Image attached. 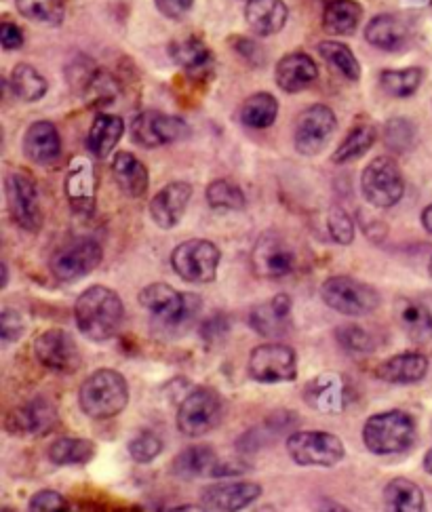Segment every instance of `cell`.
I'll list each match as a JSON object with an SVG mask.
<instances>
[{
	"label": "cell",
	"mask_w": 432,
	"mask_h": 512,
	"mask_svg": "<svg viewBox=\"0 0 432 512\" xmlns=\"http://www.w3.org/2000/svg\"><path fill=\"white\" fill-rule=\"evenodd\" d=\"M74 319L85 338L93 342H106L119 336L125 304L121 295L104 285H93L85 289L74 304Z\"/></svg>",
	"instance_id": "obj_1"
},
{
	"label": "cell",
	"mask_w": 432,
	"mask_h": 512,
	"mask_svg": "<svg viewBox=\"0 0 432 512\" xmlns=\"http://www.w3.org/2000/svg\"><path fill=\"white\" fill-rule=\"evenodd\" d=\"M129 403V384L123 373L97 369L78 388V405L91 420H112L121 416Z\"/></svg>",
	"instance_id": "obj_2"
},
{
	"label": "cell",
	"mask_w": 432,
	"mask_h": 512,
	"mask_svg": "<svg viewBox=\"0 0 432 512\" xmlns=\"http://www.w3.org/2000/svg\"><path fill=\"white\" fill-rule=\"evenodd\" d=\"M416 439V420L401 409L376 413L363 426V443L376 456L403 454V451L414 447Z\"/></svg>",
	"instance_id": "obj_3"
},
{
	"label": "cell",
	"mask_w": 432,
	"mask_h": 512,
	"mask_svg": "<svg viewBox=\"0 0 432 512\" xmlns=\"http://www.w3.org/2000/svg\"><path fill=\"white\" fill-rule=\"evenodd\" d=\"M224 399L215 388L199 386L180 403L178 409V430L190 439H199L222 422Z\"/></svg>",
	"instance_id": "obj_4"
},
{
	"label": "cell",
	"mask_w": 432,
	"mask_h": 512,
	"mask_svg": "<svg viewBox=\"0 0 432 512\" xmlns=\"http://www.w3.org/2000/svg\"><path fill=\"white\" fill-rule=\"evenodd\" d=\"M321 300L346 317H365L380 308V293L359 279L352 277H329L321 285Z\"/></svg>",
	"instance_id": "obj_5"
},
{
	"label": "cell",
	"mask_w": 432,
	"mask_h": 512,
	"mask_svg": "<svg viewBox=\"0 0 432 512\" xmlns=\"http://www.w3.org/2000/svg\"><path fill=\"white\" fill-rule=\"evenodd\" d=\"M222 251L207 239H190L171 253V266L180 279L196 285L213 283L218 277Z\"/></svg>",
	"instance_id": "obj_6"
},
{
	"label": "cell",
	"mask_w": 432,
	"mask_h": 512,
	"mask_svg": "<svg viewBox=\"0 0 432 512\" xmlns=\"http://www.w3.org/2000/svg\"><path fill=\"white\" fill-rule=\"evenodd\" d=\"M287 454L298 466L331 468L344 460L346 447L338 435L323 430L293 432L287 439Z\"/></svg>",
	"instance_id": "obj_7"
},
{
	"label": "cell",
	"mask_w": 432,
	"mask_h": 512,
	"mask_svg": "<svg viewBox=\"0 0 432 512\" xmlns=\"http://www.w3.org/2000/svg\"><path fill=\"white\" fill-rule=\"evenodd\" d=\"M251 266L262 279H285L298 268V251L281 232L268 230L253 245Z\"/></svg>",
	"instance_id": "obj_8"
},
{
	"label": "cell",
	"mask_w": 432,
	"mask_h": 512,
	"mask_svg": "<svg viewBox=\"0 0 432 512\" xmlns=\"http://www.w3.org/2000/svg\"><path fill=\"white\" fill-rule=\"evenodd\" d=\"M361 190L373 207H395L405 194V180L397 161L390 156L373 159L361 175Z\"/></svg>",
	"instance_id": "obj_9"
},
{
	"label": "cell",
	"mask_w": 432,
	"mask_h": 512,
	"mask_svg": "<svg viewBox=\"0 0 432 512\" xmlns=\"http://www.w3.org/2000/svg\"><path fill=\"white\" fill-rule=\"evenodd\" d=\"M249 378L260 384H283L298 380V357L291 346L262 344L253 348L247 363Z\"/></svg>",
	"instance_id": "obj_10"
},
{
	"label": "cell",
	"mask_w": 432,
	"mask_h": 512,
	"mask_svg": "<svg viewBox=\"0 0 432 512\" xmlns=\"http://www.w3.org/2000/svg\"><path fill=\"white\" fill-rule=\"evenodd\" d=\"M140 304L165 325H182L199 308V298L180 293L167 283H152L140 291Z\"/></svg>",
	"instance_id": "obj_11"
},
{
	"label": "cell",
	"mask_w": 432,
	"mask_h": 512,
	"mask_svg": "<svg viewBox=\"0 0 432 512\" xmlns=\"http://www.w3.org/2000/svg\"><path fill=\"white\" fill-rule=\"evenodd\" d=\"M5 192H7V205L13 222L26 230V232H38L43 226V207L41 196H38L36 182L28 173L11 171L5 180Z\"/></svg>",
	"instance_id": "obj_12"
},
{
	"label": "cell",
	"mask_w": 432,
	"mask_h": 512,
	"mask_svg": "<svg viewBox=\"0 0 432 512\" xmlns=\"http://www.w3.org/2000/svg\"><path fill=\"white\" fill-rule=\"evenodd\" d=\"M190 127L180 116L163 114L159 110H146L133 118L131 137L142 148H159L184 140Z\"/></svg>",
	"instance_id": "obj_13"
},
{
	"label": "cell",
	"mask_w": 432,
	"mask_h": 512,
	"mask_svg": "<svg viewBox=\"0 0 432 512\" xmlns=\"http://www.w3.org/2000/svg\"><path fill=\"white\" fill-rule=\"evenodd\" d=\"M102 260L104 251L100 243H95L91 239H81L62 247L60 251H55L49 268L57 281L70 283L87 277V274H91L102 264Z\"/></svg>",
	"instance_id": "obj_14"
},
{
	"label": "cell",
	"mask_w": 432,
	"mask_h": 512,
	"mask_svg": "<svg viewBox=\"0 0 432 512\" xmlns=\"http://www.w3.org/2000/svg\"><path fill=\"white\" fill-rule=\"evenodd\" d=\"M34 354L38 363L55 373H76L83 365L81 350L74 338L64 329H47L34 342Z\"/></svg>",
	"instance_id": "obj_15"
},
{
	"label": "cell",
	"mask_w": 432,
	"mask_h": 512,
	"mask_svg": "<svg viewBox=\"0 0 432 512\" xmlns=\"http://www.w3.org/2000/svg\"><path fill=\"white\" fill-rule=\"evenodd\" d=\"M336 127H338V118L329 106L317 104V106L306 108L298 116L296 131H293L296 150L306 156L319 154L329 144Z\"/></svg>",
	"instance_id": "obj_16"
},
{
	"label": "cell",
	"mask_w": 432,
	"mask_h": 512,
	"mask_svg": "<svg viewBox=\"0 0 432 512\" xmlns=\"http://www.w3.org/2000/svg\"><path fill=\"white\" fill-rule=\"evenodd\" d=\"M57 424V407L45 397H36L9 413L7 430L13 435L43 437Z\"/></svg>",
	"instance_id": "obj_17"
},
{
	"label": "cell",
	"mask_w": 432,
	"mask_h": 512,
	"mask_svg": "<svg viewBox=\"0 0 432 512\" xmlns=\"http://www.w3.org/2000/svg\"><path fill=\"white\" fill-rule=\"evenodd\" d=\"M190 199H192V186L188 182L167 184L165 188L156 192L150 201L152 222L163 230L175 228L182 222Z\"/></svg>",
	"instance_id": "obj_18"
},
{
	"label": "cell",
	"mask_w": 432,
	"mask_h": 512,
	"mask_svg": "<svg viewBox=\"0 0 432 512\" xmlns=\"http://www.w3.org/2000/svg\"><path fill=\"white\" fill-rule=\"evenodd\" d=\"M262 496V485L253 481L213 483L203 489V502L220 512H241Z\"/></svg>",
	"instance_id": "obj_19"
},
{
	"label": "cell",
	"mask_w": 432,
	"mask_h": 512,
	"mask_svg": "<svg viewBox=\"0 0 432 512\" xmlns=\"http://www.w3.org/2000/svg\"><path fill=\"white\" fill-rule=\"evenodd\" d=\"M291 298L287 293L274 295L272 300L262 302L249 312V325L264 338H283L291 329Z\"/></svg>",
	"instance_id": "obj_20"
},
{
	"label": "cell",
	"mask_w": 432,
	"mask_h": 512,
	"mask_svg": "<svg viewBox=\"0 0 432 512\" xmlns=\"http://www.w3.org/2000/svg\"><path fill=\"white\" fill-rule=\"evenodd\" d=\"M95 169L87 156H74L66 173V196L70 207L81 213L91 215L95 209Z\"/></svg>",
	"instance_id": "obj_21"
},
{
	"label": "cell",
	"mask_w": 432,
	"mask_h": 512,
	"mask_svg": "<svg viewBox=\"0 0 432 512\" xmlns=\"http://www.w3.org/2000/svg\"><path fill=\"white\" fill-rule=\"evenodd\" d=\"M346 382L338 373H323V376L312 378L302 388V399L306 405L314 411L329 413V416H336L342 413L346 407Z\"/></svg>",
	"instance_id": "obj_22"
},
{
	"label": "cell",
	"mask_w": 432,
	"mask_h": 512,
	"mask_svg": "<svg viewBox=\"0 0 432 512\" xmlns=\"http://www.w3.org/2000/svg\"><path fill=\"white\" fill-rule=\"evenodd\" d=\"M428 357L422 352H401L395 354V357L386 359L378 371L376 376L382 382L388 384H397V386H411V384H418L426 378L428 373Z\"/></svg>",
	"instance_id": "obj_23"
},
{
	"label": "cell",
	"mask_w": 432,
	"mask_h": 512,
	"mask_svg": "<svg viewBox=\"0 0 432 512\" xmlns=\"http://www.w3.org/2000/svg\"><path fill=\"white\" fill-rule=\"evenodd\" d=\"M319 76L317 62L302 51L289 53L285 55L281 62L277 64V72H274V78H277V85L285 93H298L310 87Z\"/></svg>",
	"instance_id": "obj_24"
},
{
	"label": "cell",
	"mask_w": 432,
	"mask_h": 512,
	"mask_svg": "<svg viewBox=\"0 0 432 512\" xmlns=\"http://www.w3.org/2000/svg\"><path fill=\"white\" fill-rule=\"evenodd\" d=\"M24 152L28 161L36 165H53L62 154V140L55 125L49 121H38L28 127L24 135Z\"/></svg>",
	"instance_id": "obj_25"
},
{
	"label": "cell",
	"mask_w": 432,
	"mask_h": 512,
	"mask_svg": "<svg viewBox=\"0 0 432 512\" xmlns=\"http://www.w3.org/2000/svg\"><path fill=\"white\" fill-rule=\"evenodd\" d=\"M289 9L283 0H247L245 19L255 36H272L285 28Z\"/></svg>",
	"instance_id": "obj_26"
},
{
	"label": "cell",
	"mask_w": 432,
	"mask_h": 512,
	"mask_svg": "<svg viewBox=\"0 0 432 512\" xmlns=\"http://www.w3.org/2000/svg\"><path fill=\"white\" fill-rule=\"evenodd\" d=\"M169 53L173 57V62L194 78H205L207 74L213 72V64H215L213 53L201 38L196 36L180 38V41L171 43Z\"/></svg>",
	"instance_id": "obj_27"
},
{
	"label": "cell",
	"mask_w": 432,
	"mask_h": 512,
	"mask_svg": "<svg viewBox=\"0 0 432 512\" xmlns=\"http://www.w3.org/2000/svg\"><path fill=\"white\" fill-rule=\"evenodd\" d=\"M112 173H114L116 184H119V188L127 196H131V199H142V196L148 192V184H150L148 169L131 152H119L114 156Z\"/></svg>",
	"instance_id": "obj_28"
},
{
	"label": "cell",
	"mask_w": 432,
	"mask_h": 512,
	"mask_svg": "<svg viewBox=\"0 0 432 512\" xmlns=\"http://www.w3.org/2000/svg\"><path fill=\"white\" fill-rule=\"evenodd\" d=\"M395 317L411 342L426 344L432 340V312L424 304L401 298L395 306Z\"/></svg>",
	"instance_id": "obj_29"
},
{
	"label": "cell",
	"mask_w": 432,
	"mask_h": 512,
	"mask_svg": "<svg viewBox=\"0 0 432 512\" xmlns=\"http://www.w3.org/2000/svg\"><path fill=\"white\" fill-rule=\"evenodd\" d=\"M407 36H409V30H407L403 19H399L397 15H388V13L373 17L365 28L367 43L378 47V49H384V51H395V49L403 47Z\"/></svg>",
	"instance_id": "obj_30"
},
{
	"label": "cell",
	"mask_w": 432,
	"mask_h": 512,
	"mask_svg": "<svg viewBox=\"0 0 432 512\" xmlns=\"http://www.w3.org/2000/svg\"><path fill=\"white\" fill-rule=\"evenodd\" d=\"M125 133V123L121 116L114 114H100L95 116V121L87 135V148L91 150L97 159H106V156L121 142Z\"/></svg>",
	"instance_id": "obj_31"
},
{
	"label": "cell",
	"mask_w": 432,
	"mask_h": 512,
	"mask_svg": "<svg viewBox=\"0 0 432 512\" xmlns=\"http://www.w3.org/2000/svg\"><path fill=\"white\" fill-rule=\"evenodd\" d=\"M215 464H218V454L211 445H190L173 458L171 472L180 479H194L207 472L211 475Z\"/></svg>",
	"instance_id": "obj_32"
},
{
	"label": "cell",
	"mask_w": 432,
	"mask_h": 512,
	"mask_svg": "<svg viewBox=\"0 0 432 512\" xmlns=\"http://www.w3.org/2000/svg\"><path fill=\"white\" fill-rule=\"evenodd\" d=\"M384 510L386 512H426L424 491L418 483L409 479H392L384 487Z\"/></svg>",
	"instance_id": "obj_33"
},
{
	"label": "cell",
	"mask_w": 432,
	"mask_h": 512,
	"mask_svg": "<svg viewBox=\"0 0 432 512\" xmlns=\"http://www.w3.org/2000/svg\"><path fill=\"white\" fill-rule=\"evenodd\" d=\"M363 17V7L357 0H329L323 13V28L329 34L348 36L357 30Z\"/></svg>",
	"instance_id": "obj_34"
},
{
	"label": "cell",
	"mask_w": 432,
	"mask_h": 512,
	"mask_svg": "<svg viewBox=\"0 0 432 512\" xmlns=\"http://www.w3.org/2000/svg\"><path fill=\"white\" fill-rule=\"evenodd\" d=\"M279 114V102L270 93H253L239 110L241 121L251 129H268Z\"/></svg>",
	"instance_id": "obj_35"
},
{
	"label": "cell",
	"mask_w": 432,
	"mask_h": 512,
	"mask_svg": "<svg viewBox=\"0 0 432 512\" xmlns=\"http://www.w3.org/2000/svg\"><path fill=\"white\" fill-rule=\"evenodd\" d=\"M378 140V131L369 123H359L348 131V135L344 137V142L340 144V148L336 150V154L331 156L333 163L344 165L350 161H357L359 156H363L373 144Z\"/></svg>",
	"instance_id": "obj_36"
},
{
	"label": "cell",
	"mask_w": 432,
	"mask_h": 512,
	"mask_svg": "<svg viewBox=\"0 0 432 512\" xmlns=\"http://www.w3.org/2000/svg\"><path fill=\"white\" fill-rule=\"evenodd\" d=\"M95 456V443L89 439H74L62 437L51 443L49 447V460L55 466H76L87 464Z\"/></svg>",
	"instance_id": "obj_37"
},
{
	"label": "cell",
	"mask_w": 432,
	"mask_h": 512,
	"mask_svg": "<svg viewBox=\"0 0 432 512\" xmlns=\"http://www.w3.org/2000/svg\"><path fill=\"white\" fill-rule=\"evenodd\" d=\"M11 89L24 102H38L47 93V78L28 64H19L11 72Z\"/></svg>",
	"instance_id": "obj_38"
},
{
	"label": "cell",
	"mask_w": 432,
	"mask_h": 512,
	"mask_svg": "<svg viewBox=\"0 0 432 512\" xmlns=\"http://www.w3.org/2000/svg\"><path fill=\"white\" fill-rule=\"evenodd\" d=\"M15 7L26 19L47 26H60L66 17L64 0H15Z\"/></svg>",
	"instance_id": "obj_39"
},
{
	"label": "cell",
	"mask_w": 432,
	"mask_h": 512,
	"mask_svg": "<svg viewBox=\"0 0 432 512\" xmlns=\"http://www.w3.org/2000/svg\"><path fill=\"white\" fill-rule=\"evenodd\" d=\"M319 53L325 59L329 66H333L336 70H340L348 81H359L361 78V66L359 59L355 57V53L350 51L348 45L338 43V41H323L319 45Z\"/></svg>",
	"instance_id": "obj_40"
},
{
	"label": "cell",
	"mask_w": 432,
	"mask_h": 512,
	"mask_svg": "<svg viewBox=\"0 0 432 512\" xmlns=\"http://www.w3.org/2000/svg\"><path fill=\"white\" fill-rule=\"evenodd\" d=\"M424 72L420 68L405 70H384L380 74V85L390 97H409L414 95L422 85Z\"/></svg>",
	"instance_id": "obj_41"
},
{
	"label": "cell",
	"mask_w": 432,
	"mask_h": 512,
	"mask_svg": "<svg viewBox=\"0 0 432 512\" xmlns=\"http://www.w3.org/2000/svg\"><path fill=\"white\" fill-rule=\"evenodd\" d=\"M102 76H104V72L97 68L93 59H89L85 55L76 57L74 62L66 68L68 83L74 89V93H78V95H87V93L95 91L97 83L102 81Z\"/></svg>",
	"instance_id": "obj_42"
},
{
	"label": "cell",
	"mask_w": 432,
	"mask_h": 512,
	"mask_svg": "<svg viewBox=\"0 0 432 512\" xmlns=\"http://www.w3.org/2000/svg\"><path fill=\"white\" fill-rule=\"evenodd\" d=\"M207 203L213 209L241 211V209H245V194L237 184L230 180H213L207 186Z\"/></svg>",
	"instance_id": "obj_43"
},
{
	"label": "cell",
	"mask_w": 432,
	"mask_h": 512,
	"mask_svg": "<svg viewBox=\"0 0 432 512\" xmlns=\"http://www.w3.org/2000/svg\"><path fill=\"white\" fill-rule=\"evenodd\" d=\"M336 340L348 352H373L378 346L376 338H373V333H369L365 327L355 325V323L338 327Z\"/></svg>",
	"instance_id": "obj_44"
},
{
	"label": "cell",
	"mask_w": 432,
	"mask_h": 512,
	"mask_svg": "<svg viewBox=\"0 0 432 512\" xmlns=\"http://www.w3.org/2000/svg\"><path fill=\"white\" fill-rule=\"evenodd\" d=\"M127 447H129V456L137 464H150L152 460L161 456L163 441L159 439V435H154V432L146 430V432H140L137 437H133Z\"/></svg>",
	"instance_id": "obj_45"
},
{
	"label": "cell",
	"mask_w": 432,
	"mask_h": 512,
	"mask_svg": "<svg viewBox=\"0 0 432 512\" xmlns=\"http://www.w3.org/2000/svg\"><path fill=\"white\" fill-rule=\"evenodd\" d=\"M416 142V129L405 118H392L386 123V146L395 152H407Z\"/></svg>",
	"instance_id": "obj_46"
},
{
	"label": "cell",
	"mask_w": 432,
	"mask_h": 512,
	"mask_svg": "<svg viewBox=\"0 0 432 512\" xmlns=\"http://www.w3.org/2000/svg\"><path fill=\"white\" fill-rule=\"evenodd\" d=\"M327 230L338 245H350L355 241V222L342 207H333L327 215Z\"/></svg>",
	"instance_id": "obj_47"
},
{
	"label": "cell",
	"mask_w": 432,
	"mask_h": 512,
	"mask_svg": "<svg viewBox=\"0 0 432 512\" xmlns=\"http://www.w3.org/2000/svg\"><path fill=\"white\" fill-rule=\"evenodd\" d=\"M28 512H70V506L60 491L41 489L30 498Z\"/></svg>",
	"instance_id": "obj_48"
},
{
	"label": "cell",
	"mask_w": 432,
	"mask_h": 512,
	"mask_svg": "<svg viewBox=\"0 0 432 512\" xmlns=\"http://www.w3.org/2000/svg\"><path fill=\"white\" fill-rule=\"evenodd\" d=\"M24 331H26V323L22 319V314L17 310L5 308L3 314H0V336H3V344L17 342L24 336Z\"/></svg>",
	"instance_id": "obj_49"
},
{
	"label": "cell",
	"mask_w": 432,
	"mask_h": 512,
	"mask_svg": "<svg viewBox=\"0 0 432 512\" xmlns=\"http://www.w3.org/2000/svg\"><path fill=\"white\" fill-rule=\"evenodd\" d=\"M0 45H3L5 51H15L24 45V32L19 26L5 22L0 24Z\"/></svg>",
	"instance_id": "obj_50"
},
{
	"label": "cell",
	"mask_w": 432,
	"mask_h": 512,
	"mask_svg": "<svg viewBox=\"0 0 432 512\" xmlns=\"http://www.w3.org/2000/svg\"><path fill=\"white\" fill-rule=\"evenodd\" d=\"M159 9L169 19H182L194 5V0H154Z\"/></svg>",
	"instance_id": "obj_51"
},
{
	"label": "cell",
	"mask_w": 432,
	"mask_h": 512,
	"mask_svg": "<svg viewBox=\"0 0 432 512\" xmlns=\"http://www.w3.org/2000/svg\"><path fill=\"white\" fill-rule=\"evenodd\" d=\"M234 51L241 53L247 59V62L253 64V66H260L264 62L262 49L255 45V43L247 41V38H237V45H234Z\"/></svg>",
	"instance_id": "obj_52"
},
{
	"label": "cell",
	"mask_w": 432,
	"mask_h": 512,
	"mask_svg": "<svg viewBox=\"0 0 432 512\" xmlns=\"http://www.w3.org/2000/svg\"><path fill=\"white\" fill-rule=\"evenodd\" d=\"M228 331V323L224 317H211L205 321V325L201 327V336L209 342H215L218 340V336L222 338L224 333Z\"/></svg>",
	"instance_id": "obj_53"
},
{
	"label": "cell",
	"mask_w": 432,
	"mask_h": 512,
	"mask_svg": "<svg viewBox=\"0 0 432 512\" xmlns=\"http://www.w3.org/2000/svg\"><path fill=\"white\" fill-rule=\"evenodd\" d=\"M317 512H350V510L344 508V506L338 504V502H333V500H323V502H321V508H319Z\"/></svg>",
	"instance_id": "obj_54"
},
{
	"label": "cell",
	"mask_w": 432,
	"mask_h": 512,
	"mask_svg": "<svg viewBox=\"0 0 432 512\" xmlns=\"http://www.w3.org/2000/svg\"><path fill=\"white\" fill-rule=\"evenodd\" d=\"M422 226L426 232L432 234V205H428L424 211H422Z\"/></svg>",
	"instance_id": "obj_55"
},
{
	"label": "cell",
	"mask_w": 432,
	"mask_h": 512,
	"mask_svg": "<svg viewBox=\"0 0 432 512\" xmlns=\"http://www.w3.org/2000/svg\"><path fill=\"white\" fill-rule=\"evenodd\" d=\"M169 512H207L203 506H196V504H184V506H175Z\"/></svg>",
	"instance_id": "obj_56"
},
{
	"label": "cell",
	"mask_w": 432,
	"mask_h": 512,
	"mask_svg": "<svg viewBox=\"0 0 432 512\" xmlns=\"http://www.w3.org/2000/svg\"><path fill=\"white\" fill-rule=\"evenodd\" d=\"M422 466H424V470L428 472V475L432 477V447L426 451V456H424V462H422Z\"/></svg>",
	"instance_id": "obj_57"
},
{
	"label": "cell",
	"mask_w": 432,
	"mask_h": 512,
	"mask_svg": "<svg viewBox=\"0 0 432 512\" xmlns=\"http://www.w3.org/2000/svg\"><path fill=\"white\" fill-rule=\"evenodd\" d=\"M428 272H430V277H432V258H430V264H428Z\"/></svg>",
	"instance_id": "obj_58"
},
{
	"label": "cell",
	"mask_w": 432,
	"mask_h": 512,
	"mask_svg": "<svg viewBox=\"0 0 432 512\" xmlns=\"http://www.w3.org/2000/svg\"><path fill=\"white\" fill-rule=\"evenodd\" d=\"M3 512H15V510H11V508H3Z\"/></svg>",
	"instance_id": "obj_59"
}]
</instances>
